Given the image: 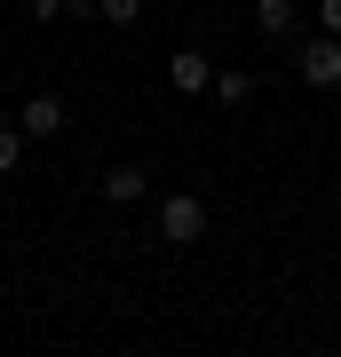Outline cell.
Here are the masks:
<instances>
[{
	"mask_svg": "<svg viewBox=\"0 0 341 357\" xmlns=\"http://www.w3.org/2000/svg\"><path fill=\"white\" fill-rule=\"evenodd\" d=\"M167 79H175L183 96H199V88H215V72H206V56H199V48H175V64H167Z\"/></svg>",
	"mask_w": 341,
	"mask_h": 357,
	"instance_id": "cell-5",
	"label": "cell"
},
{
	"mask_svg": "<svg viewBox=\"0 0 341 357\" xmlns=\"http://www.w3.org/2000/svg\"><path fill=\"white\" fill-rule=\"evenodd\" d=\"M215 96H222V103H246V96H254V79H246V72H222V79H215Z\"/></svg>",
	"mask_w": 341,
	"mask_h": 357,
	"instance_id": "cell-9",
	"label": "cell"
},
{
	"mask_svg": "<svg viewBox=\"0 0 341 357\" xmlns=\"http://www.w3.org/2000/svg\"><path fill=\"white\" fill-rule=\"evenodd\" d=\"M63 96H24V112H16V128H24L32 143H48V135H63Z\"/></svg>",
	"mask_w": 341,
	"mask_h": 357,
	"instance_id": "cell-3",
	"label": "cell"
},
{
	"mask_svg": "<svg viewBox=\"0 0 341 357\" xmlns=\"http://www.w3.org/2000/svg\"><path fill=\"white\" fill-rule=\"evenodd\" d=\"M294 72H302V88H341V40H310Z\"/></svg>",
	"mask_w": 341,
	"mask_h": 357,
	"instance_id": "cell-2",
	"label": "cell"
},
{
	"mask_svg": "<svg viewBox=\"0 0 341 357\" xmlns=\"http://www.w3.org/2000/svg\"><path fill=\"white\" fill-rule=\"evenodd\" d=\"M24 143H32L24 128H0V175H16V167H24Z\"/></svg>",
	"mask_w": 341,
	"mask_h": 357,
	"instance_id": "cell-7",
	"label": "cell"
},
{
	"mask_svg": "<svg viewBox=\"0 0 341 357\" xmlns=\"http://www.w3.org/2000/svg\"><path fill=\"white\" fill-rule=\"evenodd\" d=\"M24 16H32V24H56V16H63V0H24Z\"/></svg>",
	"mask_w": 341,
	"mask_h": 357,
	"instance_id": "cell-10",
	"label": "cell"
},
{
	"mask_svg": "<svg viewBox=\"0 0 341 357\" xmlns=\"http://www.w3.org/2000/svg\"><path fill=\"white\" fill-rule=\"evenodd\" d=\"M96 16H103V24H135L143 0H96Z\"/></svg>",
	"mask_w": 341,
	"mask_h": 357,
	"instance_id": "cell-8",
	"label": "cell"
},
{
	"mask_svg": "<svg viewBox=\"0 0 341 357\" xmlns=\"http://www.w3.org/2000/svg\"><path fill=\"white\" fill-rule=\"evenodd\" d=\"M294 24H302L294 0H254V32H262V40H294Z\"/></svg>",
	"mask_w": 341,
	"mask_h": 357,
	"instance_id": "cell-4",
	"label": "cell"
},
{
	"mask_svg": "<svg viewBox=\"0 0 341 357\" xmlns=\"http://www.w3.org/2000/svg\"><path fill=\"white\" fill-rule=\"evenodd\" d=\"M159 238H167V246H199V238H206V206L190 199V191L159 199Z\"/></svg>",
	"mask_w": 341,
	"mask_h": 357,
	"instance_id": "cell-1",
	"label": "cell"
},
{
	"mask_svg": "<svg viewBox=\"0 0 341 357\" xmlns=\"http://www.w3.org/2000/svg\"><path fill=\"white\" fill-rule=\"evenodd\" d=\"M317 24H326V32L341 40V0H317Z\"/></svg>",
	"mask_w": 341,
	"mask_h": 357,
	"instance_id": "cell-11",
	"label": "cell"
},
{
	"mask_svg": "<svg viewBox=\"0 0 341 357\" xmlns=\"http://www.w3.org/2000/svg\"><path fill=\"white\" fill-rule=\"evenodd\" d=\"M143 191H151V175H143V167H112V175H103V199H112V206H135Z\"/></svg>",
	"mask_w": 341,
	"mask_h": 357,
	"instance_id": "cell-6",
	"label": "cell"
}]
</instances>
